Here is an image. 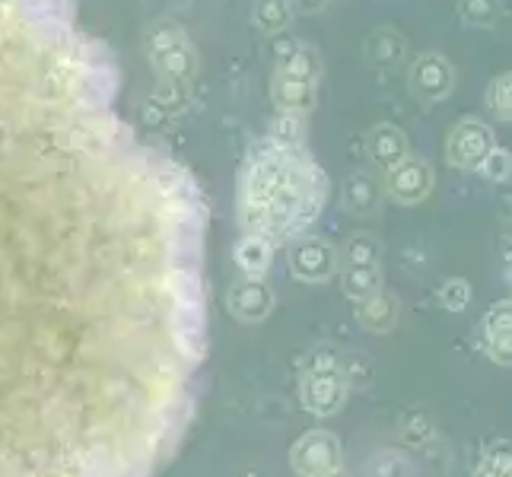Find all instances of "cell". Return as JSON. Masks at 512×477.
Wrapping results in <instances>:
<instances>
[{
	"instance_id": "obj_1",
	"label": "cell",
	"mask_w": 512,
	"mask_h": 477,
	"mask_svg": "<svg viewBox=\"0 0 512 477\" xmlns=\"http://www.w3.org/2000/svg\"><path fill=\"white\" fill-rule=\"evenodd\" d=\"M67 0H0V477H153L207 360V207Z\"/></svg>"
},
{
	"instance_id": "obj_2",
	"label": "cell",
	"mask_w": 512,
	"mask_h": 477,
	"mask_svg": "<svg viewBox=\"0 0 512 477\" xmlns=\"http://www.w3.org/2000/svg\"><path fill=\"white\" fill-rule=\"evenodd\" d=\"M255 169H249L252 188L245 191V201H255V210L268 220L280 223V229H296L309 223L322 207L325 179L319 166L299 144L271 140L255 156Z\"/></svg>"
},
{
	"instance_id": "obj_3",
	"label": "cell",
	"mask_w": 512,
	"mask_h": 477,
	"mask_svg": "<svg viewBox=\"0 0 512 477\" xmlns=\"http://www.w3.org/2000/svg\"><path fill=\"white\" fill-rule=\"evenodd\" d=\"M315 83H319V58L315 51L287 42L274 74V99L290 115H306L315 105Z\"/></svg>"
},
{
	"instance_id": "obj_4",
	"label": "cell",
	"mask_w": 512,
	"mask_h": 477,
	"mask_svg": "<svg viewBox=\"0 0 512 477\" xmlns=\"http://www.w3.org/2000/svg\"><path fill=\"white\" fill-rule=\"evenodd\" d=\"M493 150H497V137H493V128L484 125V121H478V118H462L449 131V140H446L449 166L465 169V172H478V166L484 163V159Z\"/></svg>"
},
{
	"instance_id": "obj_5",
	"label": "cell",
	"mask_w": 512,
	"mask_h": 477,
	"mask_svg": "<svg viewBox=\"0 0 512 477\" xmlns=\"http://www.w3.org/2000/svg\"><path fill=\"white\" fill-rule=\"evenodd\" d=\"M433 185H436L433 169L417 156L401 159V163L392 166L385 175V188L398 204H420L423 198H430Z\"/></svg>"
},
{
	"instance_id": "obj_6",
	"label": "cell",
	"mask_w": 512,
	"mask_h": 477,
	"mask_svg": "<svg viewBox=\"0 0 512 477\" xmlns=\"http://www.w3.org/2000/svg\"><path fill=\"white\" fill-rule=\"evenodd\" d=\"M411 86L420 99L443 102L455 90V70L443 55L427 51V55H420L411 67Z\"/></svg>"
},
{
	"instance_id": "obj_7",
	"label": "cell",
	"mask_w": 512,
	"mask_h": 477,
	"mask_svg": "<svg viewBox=\"0 0 512 477\" xmlns=\"http://www.w3.org/2000/svg\"><path fill=\"white\" fill-rule=\"evenodd\" d=\"M487 353L500 366H512V303H497L484 315Z\"/></svg>"
},
{
	"instance_id": "obj_8",
	"label": "cell",
	"mask_w": 512,
	"mask_h": 477,
	"mask_svg": "<svg viewBox=\"0 0 512 477\" xmlns=\"http://www.w3.org/2000/svg\"><path fill=\"white\" fill-rule=\"evenodd\" d=\"M369 156H373L376 166L388 172L392 166H398L401 159H408V137L392 125H382L369 134Z\"/></svg>"
},
{
	"instance_id": "obj_9",
	"label": "cell",
	"mask_w": 512,
	"mask_h": 477,
	"mask_svg": "<svg viewBox=\"0 0 512 477\" xmlns=\"http://www.w3.org/2000/svg\"><path fill=\"white\" fill-rule=\"evenodd\" d=\"M331 264H334V255L322 239H306L293 252V271L306 280H325L331 274Z\"/></svg>"
},
{
	"instance_id": "obj_10",
	"label": "cell",
	"mask_w": 512,
	"mask_h": 477,
	"mask_svg": "<svg viewBox=\"0 0 512 477\" xmlns=\"http://www.w3.org/2000/svg\"><path fill=\"white\" fill-rule=\"evenodd\" d=\"M344 204L353 210V214H373L379 207V182L366 172L350 175L344 182Z\"/></svg>"
},
{
	"instance_id": "obj_11",
	"label": "cell",
	"mask_w": 512,
	"mask_h": 477,
	"mask_svg": "<svg viewBox=\"0 0 512 477\" xmlns=\"http://www.w3.org/2000/svg\"><path fill=\"white\" fill-rule=\"evenodd\" d=\"M366 55L373 64H398L404 58V39L392 29L373 32V39L366 42Z\"/></svg>"
},
{
	"instance_id": "obj_12",
	"label": "cell",
	"mask_w": 512,
	"mask_h": 477,
	"mask_svg": "<svg viewBox=\"0 0 512 477\" xmlns=\"http://www.w3.org/2000/svg\"><path fill=\"white\" fill-rule=\"evenodd\" d=\"M360 322L366 328H373V331H385V328H392L395 322V303L388 296L376 293V296H369V299H360Z\"/></svg>"
},
{
	"instance_id": "obj_13",
	"label": "cell",
	"mask_w": 512,
	"mask_h": 477,
	"mask_svg": "<svg viewBox=\"0 0 512 477\" xmlns=\"http://www.w3.org/2000/svg\"><path fill=\"white\" fill-rule=\"evenodd\" d=\"M458 16L471 29H490L500 20V0H458Z\"/></svg>"
},
{
	"instance_id": "obj_14",
	"label": "cell",
	"mask_w": 512,
	"mask_h": 477,
	"mask_svg": "<svg viewBox=\"0 0 512 477\" xmlns=\"http://www.w3.org/2000/svg\"><path fill=\"white\" fill-rule=\"evenodd\" d=\"M382 287V277H379V268L373 264V268H350L344 274V290L347 296L353 299H369V296H376Z\"/></svg>"
},
{
	"instance_id": "obj_15",
	"label": "cell",
	"mask_w": 512,
	"mask_h": 477,
	"mask_svg": "<svg viewBox=\"0 0 512 477\" xmlns=\"http://www.w3.org/2000/svg\"><path fill=\"white\" fill-rule=\"evenodd\" d=\"M487 109L500 121H512V74H500L487 86Z\"/></svg>"
},
{
	"instance_id": "obj_16",
	"label": "cell",
	"mask_w": 512,
	"mask_h": 477,
	"mask_svg": "<svg viewBox=\"0 0 512 477\" xmlns=\"http://www.w3.org/2000/svg\"><path fill=\"white\" fill-rule=\"evenodd\" d=\"M509 468H512V446L497 443L493 449L484 452L481 465L474 468V477H506Z\"/></svg>"
},
{
	"instance_id": "obj_17",
	"label": "cell",
	"mask_w": 512,
	"mask_h": 477,
	"mask_svg": "<svg viewBox=\"0 0 512 477\" xmlns=\"http://www.w3.org/2000/svg\"><path fill=\"white\" fill-rule=\"evenodd\" d=\"M478 175H484L487 182L500 185V182H509L512 179V153L509 150H493L484 163L478 166Z\"/></svg>"
},
{
	"instance_id": "obj_18",
	"label": "cell",
	"mask_w": 512,
	"mask_h": 477,
	"mask_svg": "<svg viewBox=\"0 0 512 477\" xmlns=\"http://www.w3.org/2000/svg\"><path fill=\"white\" fill-rule=\"evenodd\" d=\"M439 303H443L449 312H462V309H468V303H471V284L465 277H452V280H446L443 287H439Z\"/></svg>"
},
{
	"instance_id": "obj_19",
	"label": "cell",
	"mask_w": 512,
	"mask_h": 477,
	"mask_svg": "<svg viewBox=\"0 0 512 477\" xmlns=\"http://www.w3.org/2000/svg\"><path fill=\"white\" fill-rule=\"evenodd\" d=\"M379 258V245L373 236H357V239H350L347 245V261H350V268H373Z\"/></svg>"
},
{
	"instance_id": "obj_20",
	"label": "cell",
	"mask_w": 512,
	"mask_h": 477,
	"mask_svg": "<svg viewBox=\"0 0 512 477\" xmlns=\"http://www.w3.org/2000/svg\"><path fill=\"white\" fill-rule=\"evenodd\" d=\"M401 436L408 439V443H414V446H420V443H430L433 439V420L423 414V411H417V414H411V417H404V430H401Z\"/></svg>"
},
{
	"instance_id": "obj_21",
	"label": "cell",
	"mask_w": 512,
	"mask_h": 477,
	"mask_svg": "<svg viewBox=\"0 0 512 477\" xmlns=\"http://www.w3.org/2000/svg\"><path fill=\"white\" fill-rule=\"evenodd\" d=\"M373 474L376 477H411V465L404 462L401 455H379L376 462H373Z\"/></svg>"
},
{
	"instance_id": "obj_22",
	"label": "cell",
	"mask_w": 512,
	"mask_h": 477,
	"mask_svg": "<svg viewBox=\"0 0 512 477\" xmlns=\"http://www.w3.org/2000/svg\"><path fill=\"white\" fill-rule=\"evenodd\" d=\"M506 477H512V468H509V474H506Z\"/></svg>"
}]
</instances>
